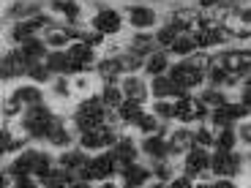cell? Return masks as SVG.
I'll use <instances>...</instances> for the list:
<instances>
[{
	"mask_svg": "<svg viewBox=\"0 0 251 188\" xmlns=\"http://www.w3.org/2000/svg\"><path fill=\"white\" fill-rule=\"evenodd\" d=\"M101 120H104V104L99 98H90L79 107V115H76V123H79L82 131H93L99 128Z\"/></svg>",
	"mask_w": 251,
	"mask_h": 188,
	"instance_id": "cell-1",
	"label": "cell"
},
{
	"mask_svg": "<svg viewBox=\"0 0 251 188\" xmlns=\"http://www.w3.org/2000/svg\"><path fill=\"white\" fill-rule=\"evenodd\" d=\"M25 123L33 131V137H44V134H50V128H52V115L47 112L44 107H30Z\"/></svg>",
	"mask_w": 251,
	"mask_h": 188,
	"instance_id": "cell-2",
	"label": "cell"
},
{
	"mask_svg": "<svg viewBox=\"0 0 251 188\" xmlns=\"http://www.w3.org/2000/svg\"><path fill=\"white\" fill-rule=\"evenodd\" d=\"M170 79L175 82L177 88H194L197 82L202 79V71L197 69V66H191V63H183V66H175V69H172Z\"/></svg>",
	"mask_w": 251,
	"mask_h": 188,
	"instance_id": "cell-3",
	"label": "cell"
},
{
	"mask_svg": "<svg viewBox=\"0 0 251 188\" xmlns=\"http://www.w3.org/2000/svg\"><path fill=\"white\" fill-rule=\"evenodd\" d=\"M112 142H115V134L107 131V128H93V131L82 134V144L85 147H104V144H112Z\"/></svg>",
	"mask_w": 251,
	"mask_h": 188,
	"instance_id": "cell-4",
	"label": "cell"
},
{
	"mask_svg": "<svg viewBox=\"0 0 251 188\" xmlns=\"http://www.w3.org/2000/svg\"><path fill=\"white\" fill-rule=\"evenodd\" d=\"M224 66L229 74H240V71L251 69V52H232V55H224Z\"/></svg>",
	"mask_w": 251,
	"mask_h": 188,
	"instance_id": "cell-5",
	"label": "cell"
},
{
	"mask_svg": "<svg viewBox=\"0 0 251 188\" xmlns=\"http://www.w3.org/2000/svg\"><path fill=\"white\" fill-rule=\"evenodd\" d=\"M69 63H71V71H82L85 66H88L90 60H93V55H90V49L88 47H82V44H76V47H71L69 52Z\"/></svg>",
	"mask_w": 251,
	"mask_h": 188,
	"instance_id": "cell-6",
	"label": "cell"
},
{
	"mask_svg": "<svg viewBox=\"0 0 251 188\" xmlns=\"http://www.w3.org/2000/svg\"><path fill=\"white\" fill-rule=\"evenodd\" d=\"M93 25L99 33H115L120 27V17L115 11H101V14H96Z\"/></svg>",
	"mask_w": 251,
	"mask_h": 188,
	"instance_id": "cell-7",
	"label": "cell"
},
{
	"mask_svg": "<svg viewBox=\"0 0 251 188\" xmlns=\"http://www.w3.org/2000/svg\"><path fill=\"white\" fill-rule=\"evenodd\" d=\"M210 166H213V172H219V175H232V172L238 169V164H235V158L229 156L226 150L216 153V156L210 158Z\"/></svg>",
	"mask_w": 251,
	"mask_h": 188,
	"instance_id": "cell-8",
	"label": "cell"
},
{
	"mask_svg": "<svg viewBox=\"0 0 251 188\" xmlns=\"http://www.w3.org/2000/svg\"><path fill=\"white\" fill-rule=\"evenodd\" d=\"M175 115L183 120V123H188V120H194V118H202L205 112H202V104H197V101H188V98H186V101H180V104L175 107Z\"/></svg>",
	"mask_w": 251,
	"mask_h": 188,
	"instance_id": "cell-9",
	"label": "cell"
},
{
	"mask_svg": "<svg viewBox=\"0 0 251 188\" xmlns=\"http://www.w3.org/2000/svg\"><path fill=\"white\" fill-rule=\"evenodd\" d=\"M112 169H115L112 153H109V156H99L96 161H90V172H93V177H107V175H112Z\"/></svg>",
	"mask_w": 251,
	"mask_h": 188,
	"instance_id": "cell-10",
	"label": "cell"
},
{
	"mask_svg": "<svg viewBox=\"0 0 251 188\" xmlns=\"http://www.w3.org/2000/svg\"><path fill=\"white\" fill-rule=\"evenodd\" d=\"M38 156H41V153H27V156H22V158H19V161L11 166V172H14V175H19V177H25V175H30V172H36Z\"/></svg>",
	"mask_w": 251,
	"mask_h": 188,
	"instance_id": "cell-11",
	"label": "cell"
},
{
	"mask_svg": "<svg viewBox=\"0 0 251 188\" xmlns=\"http://www.w3.org/2000/svg\"><path fill=\"white\" fill-rule=\"evenodd\" d=\"M112 158H115V164H120V166L126 169V166L134 161V147H131V142H126V139H123V142H120L118 147L112 150Z\"/></svg>",
	"mask_w": 251,
	"mask_h": 188,
	"instance_id": "cell-12",
	"label": "cell"
},
{
	"mask_svg": "<svg viewBox=\"0 0 251 188\" xmlns=\"http://www.w3.org/2000/svg\"><path fill=\"white\" fill-rule=\"evenodd\" d=\"M41 25H47V19H44V17L27 19V22H22V25L14 27V38H17V41H25V38L33 36V30H36V27H41Z\"/></svg>",
	"mask_w": 251,
	"mask_h": 188,
	"instance_id": "cell-13",
	"label": "cell"
},
{
	"mask_svg": "<svg viewBox=\"0 0 251 188\" xmlns=\"http://www.w3.org/2000/svg\"><path fill=\"white\" fill-rule=\"evenodd\" d=\"M118 109H120V118H123V120H134V123H139V118H142V107H139L137 98L123 101Z\"/></svg>",
	"mask_w": 251,
	"mask_h": 188,
	"instance_id": "cell-14",
	"label": "cell"
},
{
	"mask_svg": "<svg viewBox=\"0 0 251 188\" xmlns=\"http://www.w3.org/2000/svg\"><path fill=\"white\" fill-rule=\"evenodd\" d=\"M25 71V55L17 52V55H8L6 57V69H3V76H17Z\"/></svg>",
	"mask_w": 251,
	"mask_h": 188,
	"instance_id": "cell-15",
	"label": "cell"
},
{
	"mask_svg": "<svg viewBox=\"0 0 251 188\" xmlns=\"http://www.w3.org/2000/svg\"><path fill=\"white\" fill-rule=\"evenodd\" d=\"M224 38H226L224 30H202L194 36V41H197V47H210L216 41H224Z\"/></svg>",
	"mask_w": 251,
	"mask_h": 188,
	"instance_id": "cell-16",
	"label": "cell"
},
{
	"mask_svg": "<svg viewBox=\"0 0 251 188\" xmlns=\"http://www.w3.org/2000/svg\"><path fill=\"white\" fill-rule=\"evenodd\" d=\"M148 180V169H142V166H126V183L128 186H142V183Z\"/></svg>",
	"mask_w": 251,
	"mask_h": 188,
	"instance_id": "cell-17",
	"label": "cell"
},
{
	"mask_svg": "<svg viewBox=\"0 0 251 188\" xmlns=\"http://www.w3.org/2000/svg\"><path fill=\"white\" fill-rule=\"evenodd\" d=\"M207 153H202V150H191L188 153V172L194 175V172H200V169H205L207 166Z\"/></svg>",
	"mask_w": 251,
	"mask_h": 188,
	"instance_id": "cell-18",
	"label": "cell"
},
{
	"mask_svg": "<svg viewBox=\"0 0 251 188\" xmlns=\"http://www.w3.org/2000/svg\"><path fill=\"white\" fill-rule=\"evenodd\" d=\"M120 69H123V63H120V60H107V63H101V66H99V74L104 76L107 82H112L115 76L120 74Z\"/></svg>",
	"mask_w": 251,
	"mask_h": 188,
	"instance_id": "cell-19",
	"label": "cell"
},
{
	"mask_svg": "<svg viewBox=\"0 0 251 188\" xmlns=\"http://www.w3.org/2000/svg\"><path fill=\"white\" fill-rule=\"evenodd\" d=\"M47 69L50 71H57V74H63V71H71V63H69V55H52L50 63H47Z\"/></svg>",
	"mask_w": 251,
	"mask_h": 188,
	"instance_id": "cell-20",
	"label": "cell"
},
{
	"mask_svg": "<svg viewBox=\"0 0 251 188\" xmlns=\"http://www.w3.org/2000/svg\"><path fill=\"white\" fill-rule=\"evenodd\" d=\"M142 147H145V153H151V156H156V158H161L164 153L170 150V147L164 144V139H158V137H151L148 142L142 144Z\"/></svg>",
	"mask_w": 251,
	"mask_h": 188,
	"instance_id": "cell-21",
	"label": "cell"
},
{
	"mask_svg": "<svg viewBox=\"0 0 251 188\" xmlns=\"http://www.w3.org/2000/svg\"><path fill=\"white\" fill-rule=\"evenodd\" d=\"M131 22L137 27L153 25V11H151V8H134V11H131Z\"/></svg>",
	"mask_w": 251,
	"mask_h": 188,
	"instance_id": "cell-22",
	"label": "cell"
},
{
	"mask_svg": "<svg viewBox=\"0 0 251 188\" xmlns=\"http://www.w3.org/2000/svg\"><path fill=\"white\" fill-rule=\"evenodd\" d=\"M194 47H197L194 36H180V38H175L172 49H175L177 55H188V52H194Z\"/></svg>",
	"mask_w": 251,
	"mask_h": 188,
	"instance_id": "cell-23",
	"label": "cell"
},
{
	"mask_svg": "<svg viewBox=\"0 0 251 188\" xmlns=\"http://www.w3.org/2000/svg\"><path fill=\"white\" fill-rule=\"evenodd\" d=\"M197 25H200L197 14H191V11H180V14H175V30H180V27H197Z\"/></svg>",
	"mask_w": 251,
	"mask_h": 188,
	"instance_id": "cell-24",
	"label": "cell"
},
{
	"mask_svg": "<svg viewBox=\"0 0 251 188\" xmlns=\"http://www.w3.org/2000/svg\"><path fill=\"white\" fill-rule=\"evenodd\" d=\"M123 93L128 95V98H137V101H145V88H142V82L137 79H128L123 85Z\"/></svg>",
	"mask_w": 251,
	"mask_h": 188,
	"instance_id": "cell-25",
	"label": "cell"
},
{
	"mask_svg": "<svg viewBox=\"0 0 251 188\" xmlns=\"http://www.w3.org/2000/svg\"><path fill=\"white\" fill-rule=\"evenodd\" d=\"M104 104H109V107H120V104H123V90L115 88V85H107V90H104Z\"/></svg>",
	"mask_w": 251,
	"mask_h": 188,
	"instance_id": "cell-26",
	"label": "cell"
},
{
	"mask_svg": "<svg viewBox=\"0 0 251 188\" xmlns=\"http://www.w3.org/2000/svg\"><path fill=\"white\" fill-rule=\"evenodd\" d=\"M164 69H167V55H164V52H158V55H153V57H151V63H148V71L158 76Z\"/></svg>",
	"mask_w": 251,
	"mask_h": 188,
	"instance_id": "cell-27",
	"label": "cell"
},
{
	"mask_svg": "<svg viewBox=\"0 0 251 188\" xmlns=\"http://www.w3.org/2000/svg\"><path fill=\"white\" fill-rule=\"evenodd\" d=\"M14 101H27V104H38V90H33V88H22L17 95H14Z\"/></svg>",
	"mask_w": 251,
	"mask_h": 188,
	"instance_id": "cell-28",
	"label": "cell"
},
{
	"mask_svg": "<svg viewBox=\"0 0 251 188\" xmlns=\"http://www.w3.org/2000/svg\"><path fill=\"white\" fill-rule=\"evenodd\" d=\"M47 137H50L55 144H66V142H69V134L63 131L60 125H55V123H52V128H50V134H47Z\"/></svg>",
	"mask_w": 251,
	"mask_h": 188,
	"instance_id": "cell-29",
	"label": "cell"
},
{
	"mask_svg": "<svg viewBox=\"0 0 251 188\" xmlns=\"http://www.w3.org/2000/svg\"><path fill=\"white\" fill-rule=\"evenodd\" d=\"M188 144H191V137H188V134H175V139H172V144H170V150H186V147H188Z\"/></svg>",
	"mask_w": 251,
	"mask_h": 188,
	"instance_id": "cell-30",
	"label": "cell"
},
{
	"mask_svg": "<svg viewBox=\"0 0 251 188\" xmlns=\"http://www.w3.org/2000/svg\"><path fill=\"white\" fill-rule=\"evenodd\" d=\"M44 52V47L38 44V41H25V47H22V55L25 57H38Z\"/></svg>",
	"mask_w": 251,
	"mask_h": 188,
	"instance_id": "cell-31",
	"label": "cell"
},
{
	"mask_svg": "<svg viewBox=\"0 0 251 188\" xmlns=\"http://www.w3.org/2000/svg\"><path fill=\"white\" fill-rule=\"evenodd\" d=\"M213 120H216V123H219V125H229V123H232V115L226 112V107H224V104H221V107L216 109Z\"/></svg>",
	"mask_w": 251,
	"mask_h": 188,
	"instance_id": "cell-32",
	"label": "cell"
},
{
	"mask_svg": "<svg viewBox=\"0 0 251 188\" xmlns=\"http://www.w3.org/2000/svg\"><path fill=\"white\" fill-rule=\"evenodd\" d=\"M36 175H38V177H47V175H50V158H47L44 153H41V156H38V161H36Z\"/></svg>",
	"mask_w": 251,
	"mask_h": 188,
	"instance_id": "cell-33",
	"label": "cell"
},
{
	"mask_svg": "<svg viewBox=\"0 0 251 188\" xmlns=\"http://www.w3.org/2000/svg\"><path fill=\"white\" fill-rule=\"evenodd\" d=\"M158 41H161V44H175V25H170V27H164L161 33H158Z\"/></svg>",
	"mask_w": 251,
	"mask_h": 188,
	"instance_id": "cell-34",
	"label": "cell"
},
{
	"mask_svg": "<svg viewBox=\"0 0 251 188\" xmlns=\"http://www.w3.org/2000/svg\"><path fill=\"white\" fill-rule=\"evenodd\" d=\"M232 144H235V134L226 128V131L221 134V139H219V147L221 150H232Z\"/></svg>",
	"mask_w": 251,
	"mask_h": 188,
	"instance_id": "cell-35",
	"label": "cell"
},
{
	"mask_svg": "<svg viewBox=\"0 0 251 188\" xmlns=\"http://www.w3.org/2000/svg\"><path fill=\"white\" fill-rule=\"evenodd\" d=\"M224 107H226V112L232 115V120H235V118H243L246 109H249L246 104H224Z\"/></svg>",
	"mask_w": 251,
	"mask_h": 188,
	"instance_id": "cell-36",
	"label": "cell"
},
{
	"mask_svg": "<svg viewBox=\"0 0 251 188\" xmlns=\"http://www.w3.org/2000/svg\"><path fill=\"white\" fill-rule=\"evenodd\" d=\"M30 76H33V79H38V82H44L47 76H50V71H47L44 66H33V69H30Z\"/></svg>",
	"mask_w": 251,
	"mask_h": 188,
	"instance_id": "cell-37",
	"label": "cell"
},
{
	"mask_svg": "<svg viewBox=\"0 0 251 188\" xmlns=\"http://www.w3.org/2000/svg\"><path fill=\"white\" fill-rule=\"evenodd\" d=\"M156 112L161 115V118H172V115H175V107H170V104H164L161 101V104L156 107Z\"/></svg>",
	"mask_w": 251,
	"mask_h": 188,
	"instance_id": "cell-38",
	"label": "cell"
},
{
	"mask_svg": "<svg viewBox=\"0 0 251 188\" xmlns=\"http://www.w3.org/2000/svg\"><path fill=\"white\" fill-rule=\"evenodd\" d=\"M139 128H142V131H153V128H156V120L142 115V118H139Z\"/></svg>",
	"mask_w": 251,
	"mask_h": 188,
	"instance_id": "cell-39",
	"label": "cell"
},
{
	"mask_svg": "<svg viewBox=\"0 0 251 188\" xmlns=\"http://www.w3.org/2000/svg\"><path fill=\"white\" fill-rule=\"evenodd\" d=\"M55 8H60V11H66L71 19L76 17V6H71V3H55Z\"/></svg>",
	"mask_w": 251,
	"mask_h": 188,
	"instance_id": "cell-40",
	"label": "cell"
},
{
	"mask_svg": "<svg viewBox=\"0 0 251 188\" xmlns=\"http://www.w3.org/2000/svg\"><path fill=\"white\" fill-rule=\"evenodd\" d=\"M66 166H82V156H63Z\"/></svg>",
	"mask_w": 251,
	"mask_h": 188,
	"instance_id": "cell-41",
	"label": "cell"
},
{
	"mask_svg": "<svg viewBox=\"0 0 251 188\" xmlns=\"http://www.w3.org/2000/svg\"><path fill=\"white\" fill-rule=\"evenodd\" d=\"M69 38V33H50V44H63Z\"/></svg>",
	"mask_w": 251,
	"mask_h": 188,
	"instance_id": "cell-42",
	"label": "cell"
},
{
	"mask_svg": "<svg viewBox=\"0 0 251 188\" xmlns=\"http://www.w3.org/2000/svg\"><path fill=\"white\" fill-rule=\"evenodd\" d=\"M207 101H210V104H216V107H221V104H224L221 93H207Z\"/></svg>",
	"mask_w": 251,
	"mask_h": 188,
	"instance_id": "cell-43",
	"label": "cell"
},
{
	"mask_svg": "<svg viewBox=\"0 0 251 188\" xmlns=\"http://www.w3.org/2000/svg\"><path fill=\"white\" fill-rule=\"evenodd\" d=\"M197 142H200V144H210V134H207V131H197Z\"/></svg>",
	"mask_w": 251,
	"mask_h": 188,
	"instance_id": "cell-44",
	"label": "cell"
},
{
	"mask_svg": "<svg viewBox=\"0 0 251 188\" xmlns=\"http://www.w3.org/2000/svg\"><path fill=\"white\" fill-rule=\"evenodd\" d=\"M243 104H246V107H251V88L243 90Z\"/></svg>",
	"mask_w": 251,
	"mask_h": 188,
	"instance_id": "cell-45",
	"label": "cell"
},
{
	"mask_svg": "<svg viewBox=\"0 0 251 188\" xmlns=\"http://www.w3.org/2000/svg\"><path fill=\"white\" fill-rule=\"evenodd\" d=\"M243 137H246V139H249V142H251V125H246V128H243Z\"/></svg>",
	"mask_w": 251,
	"mask_h": 188,
	"instance_id": "cell-46",
	"label": "cell"
},
{
	"mask_svg": "<svg viewBox=\"0 0 251 188\" xmlns=\"http://www.w3.org/2000/svg\"><path fill=\"white\" fill-rule=\"evenodd\" d=\"M202 6H216V3H219V0H200Z\"/></svg>",
	"mask_w": 251,
	"mask_h": 188,
	"instance_id": "cell-47",
	"label": "cell"
}]
</instances>
